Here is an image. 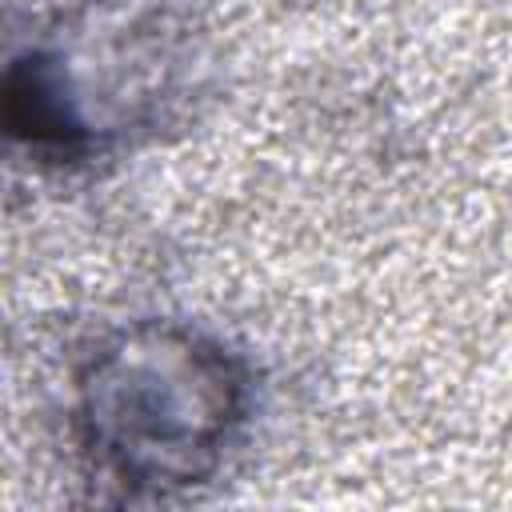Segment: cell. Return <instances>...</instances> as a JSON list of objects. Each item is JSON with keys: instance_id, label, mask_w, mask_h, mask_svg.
Listing matches in <instances>:
<instances>
[{"instance_id": "obj_1", "label": "cell", "mask_w": 512, "mask_h": 512, "mask_svg": "<svg viewBox=\"0 0 512 512\" xmlns=\"http://www.w3.org/2000/svg\"><path fill=\"white\" fill-rule=\"evenodd\" d=\"M244 380L188 332H144L104 352L84 384L88 444L124 484L200 480L240 420Z\"/></svg>"}]
</instances>
